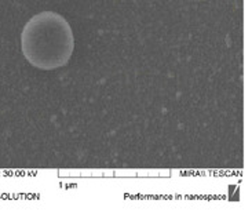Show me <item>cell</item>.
Wrapping results in <instances>:
<instances>
[{
  "instance_id": "1",
  "label": "cell",
  "mask_w": 252,
  "mask_h": 211,
  "mask_svg": "<svg viewBox=\"0 0 252 211\" xmlns=\"http://www.w3.org/2000/svg\"><path fill=\"white\" fill-rule=\"evenodd\" d=\"M21 49L28 62L41 70L65 66L75 50L72 28L65 18L54 11H41L23 26Z\"/></svg>"
}]
</instances>
